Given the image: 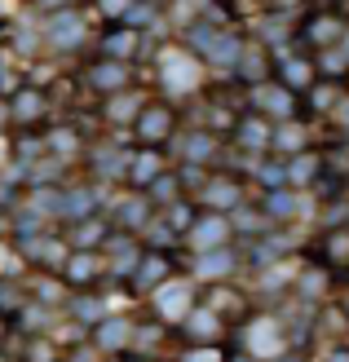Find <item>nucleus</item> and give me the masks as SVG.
Masks as SVG:
<instances>
[{"label":"nucleus","mask_w":349,"mask_h":362,"mask_svg":"<svg viewBox=\"0 0 349 362\" xmlns=\"http://www.w3.org/2000/svg\"><path fill=\"white\" fill-rule=\"evenodd\" d=\"M336 119H341V133L349 137V88H345V98H341V106H336V111H332Z\"/></svg>","instance_id":"79ce46f5"},{"label":"nucleus","mask_w":349,"mask_h":362,"mask_svg":"<svg viewBox=\"0 0 349 362\" xmlns=\"http://www.w3.org/2000/svg\"><path fill=\"white\" fill-rule=\"evenodd\" d=\"M9 133V111H5V98H0V137Z\"/></svg>","instance_id":"49530a36"},{"label":"nucleus","mask_w":349,"mask_h":362,"mask_svg":"<svg viewBox=\"0 0 349 362\" xmlns=\"http://www.w3.org/2000/svg\"><path fill=\"white\" fill-rule=\"evenodd\" d=\"M177 45L195 53L199 66L204 71H222V76H230L234 62H239V53H244L248 45V35L239 31V27H217V23H195L177 35Z\"/></svg>","instance_id":"f257e3e1"},{"label":"nucleus","mask_w":349,"mask_h":362,"mask_svg":"<svg viewBox=\"0 0 349 362\" xmlns=\"http://www.w3.org/2000/svg\"><path fill=\"white\" fill-rule=\"evenodd\" d=\"M199 305L204 310H212L222 322H248V314H252V305H248V296L239 292L234 283H217V287H199Z\"/></svg>","instance_id":"5701e85b"},{"label":"nucleus","mask_w":349,"mask_h":362,"mask_svg":"<svg viewBox=\"0 0 349 362\" xmlns=\"http://www.w3.org/2000/svg\"><path fill=\"white\" fill-rule=\"evenodd\" d=\"M319 181H323V155H319L314 146L301 151V155H292V159H283V186L309 194Z\"/></svg>","instance_id":"cd10ccee"},{"label":"nucleus","mask_w":349,"mask_h":362,"mask_svg":"<svg viewBox=\"0 0 349 362\" xmlns=\"http://www.w3.org/2000/svg\"><path fill=\"white\" fill-rule=\"evenodd\" d=\"M62 314L88 332V327H98V322L111 314V305H106V296H98V287H93V292H71V300H67Z\"/></svg>","instance_id":"473e14b6"},{"label":"nucleus","mask_w":349,"mask_h":362,"mask_svg":"<svg viewBox=\"0 0 349 362\" xmlns=\"http://www.w3.org/2000/svg\"><path fill=\"white\" fill-rule=\"evenodd\" d=\"M252 186H248V177L239 173V168H230V164H222V168H212L208 173V181H204V190L195 194V208H204V212H222V216H230L234 208H244L248 204V194Z\"/></svg>","instance_id":"20e7f679"},{"label":"nucleus","mask_w":349,"mask_h":362,"mask_svg":"<svg viewBox=\"0 0 349 362\" xmlns=\"http://www.w3.org/2000/svg\"><path fill=\"white\" fill-rule=\"evenodd\" d=\"M142 194H146V204H151L155 212H164L168 204H177V199H186V194H181V181H177L173 164L164 168V173H159V177H155V181H151V186H146Z\"/></svg>","instance_id":"72a5a7b5"},{"label":"nucleus","mask_w":349,"mask_h":362,"mask_svg":"<svg viewBox=\"0 0 349 362\" xmlns=\"http://www.w3.org/2000/svg\"><path fill=\"white\" fill-rule=\"evenodd\" d=\"M244 111L261 115V119H270V124H283V119H305V115H301V98H297V93H287V88H279L274 80H265V84L248 88Z\"/></svg>","instance_id":"a211bd4d"},{"label":"nucleus","mask_w":349,"mask_h":362,"mask_svg":"<svg viewBox=\"0 0 349 362\" xmlns=\"http://www.w3.org/2000/svg\"><path fill=\"white\" fill-rule=\"evenodd\" d=\"M58 279L67 283V292H93V287L106 279V265L98 252H71L67 265L58 269Z\"/></svg>","instance_id":"b1692460"},{"label":"nucleus","mask_w":349,"mask_h":362,"mask_svg":"<svg viewBox=\"0 0 349 362\" xmlns=\"http://www.w3.org/2000/svg\"><path fill=\"white\" fill-rule=\"evenodd\" d=\"M327 283H332V274H327L323 265H301V274H297V287H292V296L305 300V305H314V300L327 292Z\"/></svg>","instance_id":"f704fd0d"},{"label":"nucleus","mask_w":349,"mask_h":362,"mask_svg":"<svg viewBox=\"0 0 349 362\" xmlns=\"http://www.w3.org/2000/svg\"><path fill=\"white\" fill-rule=\"evenodd\" d=\"M309 58H314L319 80H327V84H345L349 80V58L341 49H323V53H309Z\"/></svg>","instance_id":"e433bc0d"},{"label":"nucleus","mask_w":349,"mask_h":362,"mask_svg":"<svg viewBox=\"0 0 349 362\" xmlns=\"http://www.w3.org/2000/svg\"><path fill=\"white\" fill-rule=\"evenodd\" d=\"M323 362H349V345H332Z\"/></svg>","instance_id":"37998d69"},{"label":"nucleus","mask_w":349,"mask_h":362,"mask_svg":"<svg viewBox=\"0 0 349 362\" xmlns=\"http://www.w3.org/2000/svg\"><path fill=\"white\" fill-rule=\"evenodd\" d=\"M84 88H93V98L106 102L115 93H128V88H137V66L133 62H115V58H88L84 62Z\"/></svg>","instance_id":"f8f14e48"},{"label":"nucleus","mask_w":349,"mask_h":362,"mask_svg":"<svg viewBox=\"0 0 349 362\" xmlns=\"http://www.w3.org/2000/svg\"><path fill=\"white\" fill-rule=\"evenodd\" d=\"M164 168H168V155H164V151L128 146V159H124V190H137V194H142Z\"/></svg>","instance_id":"393cba45"},{"label":"nucleus","mask_w":349,"mask_h":362,"mask_svg":"<svg viewBox=\"0 0 349 362\" xmlns=\"http://www.w3.org/2000/svg\"><path fill=\"white\" fill-rule=\"evenodd\" d=\"M181 129V106L173 98H146V106L137 111V119L128 124V146H142V151H168V141Z\"/></svg>","instance_id":"f03ea898"},{"label":"nucleus","mask_w":349,"mask_h":362,"mask_svg":"<svg viewBox=\"0 0 349 362\" xmlns=\"http://www.w3.org/2000/svg\"><path fill=\"white\" fill-rule=\"evenodd\" d=\"M301 151H309V124L305 119H283L270 129V155L274 159H292Z\"/></svg>","instance_id":"c756f323"},{"label":"nucleus","mask_w":349,"mask_h":362,"mask_svg":"<svg viewBox=\"0 0 349 362\" xmlns=\"http://www.w3.org/2000/svg\"><path fill=\"white\" fill-rule=\"evenodd\" d=\"M9 336H13V318H5V314H0V349L9 345Z\"/></svg>","instance_id":"c03bdc74"},{"label":"nucleus","mask_w":349,"mask_h":362,"mask_svg":"<svg viewBox=\"0 0 349 362\" xmlns=\"http://www.w3.org/2000/svg\"><path fill=\"white\" fill-rule=\"evenodd\" d=\"M199 305V287H195V279L190 274H173L164 287H155L151 292V318L159 322V327H177L181 318H186L190 310Z\"/></svg>","instance_id":"0eeeda50"},{"label":"nucleus","mask_w":349,"mask_h":362,"mask_svg":"<svg viewBox=\"0 0 349 362\" xmlns=\"http://www.w3.org/2000/svg\"><path fill=\"white\" fill-rule=\"evenodd\" d=\"M230 243H234L230 216H222V212H204V208L195 212L190 230L181 234V252H190V257H199V252H217V247H230Z\"/></svg>","instance_id":"dca6fc26"},{"label":"nucleus","mask_w":349,"mask_h":362,"mask_svg":"<svg viewBox=\"0 0 349 362\" xmlns=\"http://www.w3.org/2000/svg\"><path fill=\"white\" fill-rule=\"evenodd\" d=\"M226 362H256L252 354H226Z\"/></svg>","instance_id":"de8ad7c7"},{"label":"nucleus","mask_w":349,"mask_h":362,"mask_svg":"<svg viewBox=\"0 0 349 362\" xmlns=\"http://www.w3.org/2000/svg\"><path fill=\"white\" fill-rule=\"evenodd\" d=\"M173 332L181 340V349H204V345H222V340H226V322L217 318L212 310H204V305H195Z\"/></svg>","instance_id":"aec40b11"},{"label":"nucleus","mask_w":349,"mask_h":362,"mask_svg":"<svg viewBox=\"0 0 349 362\" xmlns=\"http://www.w3.org/2000/svg\"><path fill=\"white\" fill-rule=\"evenodd\" d=\"M314 257H319V265L327 269V274H332V269H349V226L323 230L314 239Z\"/></svg>","instance_id":"7c9ffc66"},{"label":"nucleus","mask_w":349,"mask_h":362,"mask_svg":"<svg viewBox=\"0 0 349 362\" xmlns=\"http://www.w3.org/2000/svg\"><path fill=\"white\" fill-rule=\"evenodd\" d=\"M58 234L67 239V247H71V252H102L106 234H111V221H106V212H98V216H84V221L62 226Z\"/></svg>","instance_id":"bb28decb"},{"label":"nucleus","mask_w":349,"mask_h":362,"mask_svg":"<svg viewBox=\"0 0 349 362\" xmlns=\"http://www.w3.org/2000/svg\"><path fill=\"white\" fill-rule=\"evenodd\" d=\"M124 159H128V146H93V164H88V177L98 186L115 190L124 186Z\"/></svg>","instance_id":"2f4dec72"},{"label":"nucleus","mask_w":349,"mask_h":362,"mask_svg":"<svg viewBox=\"0 0 349 362\" xmlns=\"http://www.w3.org/2000/svg\"><path fill=\"white\" fill-rule=\"evenodd\" d=\"M270 129H274L270 119L252 115V111H239L234 129H230V141H234V146H239V151L248 155V159H244V173H248V164H252V159L270 155Z\"/></svg>","instance_id":"4be33fe9"},{"label":"nucleus","mask_w":349,"mask_h":362,"mask_svg":"<svg viewBox=\"0 0 349 362\" xmlns=\"http://www.w3.org/2000/svg\"><path fill=\"white\" fill-rule=\"evenodd\" d=\"M13 257L27 265V274H58L71 257V247L58 230H45V234H31V239H18Z\"/></svg>","instance_id":"1a4fd4ad"},{"label":"nucleus","mask_w":349,"mask_h":362,"mask_svg":"<svg viewBox=\"0 0 349 362\" xmlns=\"http://www.w3.org/2000/svg\"><path fill=\"white\" fill-rule=\"evenodd\" d=\"M146 88H128V93H115V98H106V102H98V115L111 124V129H120V133H128V124L137 119V111L146 106Z\"/></svg>","instance_id":"c85d7f7f"},{"label":"nucleus","mask_w":349,"mask_h":362,"mask_svg":"<svg viewBox=\"0 0 349 362\" xmlns=\"http://www.w3.org/2000/svg\"><path fill=\"white\" fill-rule=\"evenodd\" d=\"M128 5H133V0H93V9H98V18H102L106 27L120 23V18L128 13Z\"/></svg>","instance_id":"58836bf2"},{"label":"nucleus","mask_w":349,"mask_h":362,"mask_svg":"<svg viewBox=\"0 0 349 362\" xmlns=\"http://www.w3.org/2000/svg\"><path fill=\"white\" fill-rule=\"evenodd\" d=\"M93 53L98 58H115V62H151L155 58V35H137V31H128L120 23L111 27H102L93 35Z\"/></svg>","instance_id":"9d476101"},{"label":"nucleus","mask_w":349,"mask_h":362,"mask_svg":"<svg viewBox=\"0 0 349 362\" xmlns=\"http://www.w3.org/2000/svg\"><path fill=\"white\" fill-rule=\"evenodd\" d=\"M40 49H49L53 58H71V53H84L93 45V27L80 9H62V13H49L40 18Z\"/></svg>","instance_id":"7ed1b4c3"},{"label":"nucleus","mask_w":349,"mask_h":362,"mask_svg":"<svg viewBox=\"0 0 349 362\" xmlns=\"http://www.w3.org/2000/svg\"><path fill=\"white\" fill-rule=\"evenodd\" d=\"M222 151H226V137H217L208 129H199V124H181L177 137L168 141V155L177 164L186 168H222Z\"/></svg>","instance_id":"39448f33"},{"label":"nucleus","mask_w":349,"mask_h":362,"mask_svg":"<svg viewBox=\"0 0 349 362\" xmlns=\"http://www.w3.org/2000/svg\"><path fill=\"white\" fill-rule=\"evenodd\" d=\"M186 274L195 279V287H217V283H234L244 274V257H239V243L217 247V252H199L186 261Z\"/></svg>","instance_id":"4468645a"},{"label":"nucleus","mask_w":349,"mask_h":362,"mask_svg":"<svg viewBox=\"0 0 349 362\" xmlns=\"http://www.w3.org/2000/svg\"><path fill=\"white\" fill-rule=\"evenodd\" d=\"M98 257H102V265H106V279L128 283V274H133L137 261H142V239H137V234H120V230H111Z\"/></svg>","instance_id":"412c9836"},{"label":"nucleus","mask_w":349,"mask_h":362,"mask_svg":"<svg viewBox=\"0 0 349 362\" xmlns=\"http://www.w3.org/2000/svg\"><path fill=\"white\" fill-rule=\"evenodd\" d=\"M133 336H137L133 314H106L98 327H88V349L98 358H124L133 354Z\"/></svg>","instance_id":"f3484780"},{"label":"nucleus","mask_w":349,"mask_h":362,"mask_svg":"<svg viewBox=\"0 0 349 362\" xmlns=\"http://www.w3.org/2000/svg\"><path fill=\"white\" fill-rule=\"evenodd\" d=\"M177 362H226V349L222 345H204V349H181Z\"/></svg>","instance_id":"ea45409f"},{"label":"nucleus","mask_w":349,"mask_h":362,"mask_svg":"<svg viewBox=\"0 0 349 362\" xmlns=\"http://www.w3.org/2000/svg\"><path fill=\"white\" fill-rule=\"evenodd\" d=\"M270 362H305V354L301 349H283L279 358H270Z\"/></svg>","instance_id":"a18cd8bd"},{"label":"nucleus","mask_w":349,"mask_h":362,"mask_svg":"<svg viewBox=\"0 0 349 362\" xmlns=\"http://www.w3.org/2000/svg\"><path fill=\"white\" fill-rule=\"evenodd\" d=\"M256 208L265 212V221L274 230H297L301 216H309V194L292 190V186H274V190H256Z\"/></svg>","instance_id":"2eb2a0df"},{"label":"nucleus","mask_w":349,"mask_h":362,"mask_svg":"<svg viewBox=\"0 0 349 362\" xmlns=\"http://www.w3.org/2000/svg\"><path fill=\"white\" fill-rule=\"evenodd\" d=\"M31 5L49 18V13H62V9H76V0H31Z\"/></svg>","instance_id":"a19ab883"},{"label":"nucleus","mask_w":349,"mask_h":362,"mask_svg":"<svg viewBox=\"0 0 349 362\" xmlns=\"http://www.w3.org/2000/svg\"><path fill=\"white\" fill-rule=\"evenodd\" d=\"M349 31V18H341L336 9H314V13H301L297 18V49L305 53H323V49H336Z\"/></svg>","instance_id":"9b49d317"},{"label":"nucleus","mask_w":349,"mask_h":362,"mask_svg":"<svg viewBox=\"0 0 349 362\" xmlns=\"http://www.w3.org/2000/svg\"><path fill=\"white\" fill-rule=\"evenodd\" d=\"M173 274H186V257L181 252H159V247H142V261L137 269L128 274V292L133 296H151L155 287H164Z\"/></svg>","instance_id":"6e6552de"},{"label":"nucleus","mask_w":349,"mask_h":362,"mask_svg":"<svg viewBox=\"0 0 349 362\" xmlns=\"http://www.w3.org/2000/svg\"><path fill=\"white\" fill-rule=\"evenodd\" d=\"M341 314H345V318H349V292H345V300H341Z\"/></svg>","instance_id":"09e8293b"},{"label":"nucleus","mask_w":349,"mask_h":362,"mask_svg":"<svg viewBox=\"0 0 349 362\" xmlns=\"http://www.w3.org/2000/svg\"><path fill=\"white\" fill-rule=\"evenodd\" d=\"M270 58H274V71H270V80L279 84V88H287V93H297V98H305L309 88L319 84V71H314V58H309L305 49H297V45H287V49H274Z\"/></svg>","instance_id":"ddd939ff"},{"label":"nucleus","mask_w":349,"mask_h":362,"mask_svg":"<svg viewBox=\"0 0 349 362\" xmlns=\"http://www.w3.org/2000/svg\"><path fill=\"white\" fill-rule=\"evenodd\" d=\"M270 71H274L270 49H265V45H256L252 35H248V45H244V53H239V62H234L230 76L244 84V88H256V84H265V80H270Z\"/></svg>","instance_id":"a878e982"},{"label":"nucleus","mask_w":349,"mask_h":362,"mask_svg":"<svg viewBox=\"0 0 349 362\" xmlns=\"http://www.w3.org/2000/svg\"><path fill=\"white\" fill-rule=\"evenodd\" d=\"M151 216H155V208L146 204V194H137V190L111 194V204H106V221H111V230H120V234H137L142 239V230L151 226Z\"/></svg>","instance_id":"6ab92c4d"},{"label":"nucleus","mask_w":349,"mask_h":362,"mask_svg":"<svg viewBox=\"0 0 349 362\" xmlns=\"http://www.w3.org/2000/svg\"><path fill=\"white\" fill-rule=\"evenodd\" d=\"M5 111H9V129H13V133H35V129H45L49 115H53L49 88L23 80V84H18L13 93L5 98Z\"/></svg>","instance_id":"423d86ee"},{"label":"nucleus","mask_w":349,"mask_h":362,"mask_svg":"<svg viewBox=\"0 0 349 362\" xmlns=\"http://www.w3.org/2000/svg\"><path fill=\"white\" fill-rule=\"evenodd\" d=\"M23 362H58V349H53V340H49V336H27Z\"/></svg>","instance_id":"4c0bfd02"},{"label":"nucleus","mask_w":349,"mask_h":362,"mask_svg":"<svg viewBox=\"0 0 349 362\" xmlns=\"http://www.w3.org/2000/svg\"><path fill=\"white\" fill-rule=\"evenodd\" d=\"M341 98H345V84H327V80H319L309 93L301 98V111H319V115H332L336 106H341Z\"/></svg>","instance_id":"c9c22d12"}]
</instances>
